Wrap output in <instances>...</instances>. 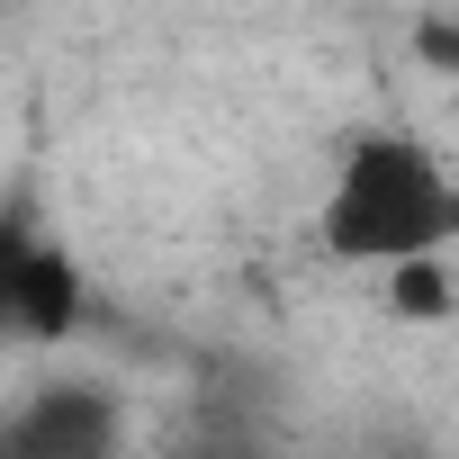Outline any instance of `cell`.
Returning <instances> with one entry per match:
<instances>
[{
	"label": "cell",
	"mask_w": 459,
	"mask_h": 459,
	"mask_svg": "<svg viewBox=\"0 0 459 459\" xmlns=\"http://www.w3.org/2000/svg\"><path fill=\"white\" fill-rule=\"evenodd\" d=\"M450 244H459V180L441 171V153L396 126H360L325 189V253L360 271H405L441 262Z\"/></svg>",
	"instance_id": "obj_1"
},
{
	"label": "cell",
	"mask_w": 459,
	"mask_h": 459,
	"mask_svg": "<svg viewBox=\"0 0 459 459\" xmlns=\"http://www.w3.org/2000/svg\"><path fill=\"white\" fill-rule=\"evenodd\" d=\"M378 280H387V316H405V325H441L459 307L450 262H405V271H378Z\"/></svg>",
	"instance_id": "obj_3"
},
{
	"label": "cell",
	"mask_w": 459,
	"mask_h": 459,
	"mask_svg": "<svg viewBox=\"0 0 459 459\" xmlns=\"http://www.w3.org/2000/svg\"><path fill=\"white\" fill-rule=\"evenodd\" d=\"M423 55H432V64H450V73H459V37H450V28H423Z\"/></svg>",
	"instance_id": "obj_5"
},
{
	"label": "cell",
	"mask_w": 459,
	"mask_h": 459,
	"mask_svg": "<svg viewBox=\"0 0 459 459\" xmlns=\"http://www.w3.org/2000/svg\"><path fill=\"white\" fill-rule=\"evenodd\" d=\"M28 235H19V225H0V333H19V271H28Z\"/></svg>",
	"instance_id": "obj_4"
},
{
	"label": "cell",
	"mask_w": 459,
	"mask_h": 459,
	"mask_svg": "<svg viewBox=\"0 0 459 459\" xmlns=\"http://www.w3.org/2000/svg\"><path fill=\"white\" fill-rule=\"evenodd\" d=\"M73 325H82V271H73V253L37 244L28 271H19V333L28 342H64Z\"/></svg>",
	"instance_id": "obj_2"
}]
</instances>
